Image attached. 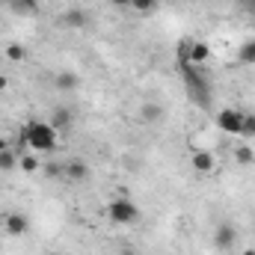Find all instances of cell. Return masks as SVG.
<instances>
[{
	"label": "cell",
	"instance_id": "obj_11",
	"mask_svg": "<svg viewBox=\"0 0 255 255\" xmlns=\"http://www.w3.org/2000/svg\"><path fill=\"white\" fill-rule=\"evenodd\" d=\"M63 178H68V181H86L89 178V166L74 157V160H68L63 166Z\"/></svg>",
	"mask_w": 255,
	"mask_h": 255
},
{
	"label": "cell",
	"instance_id": "obj_2",
	"mask_svg": "<svg viewBox=\"0 0 255 255\" xmlns=\"http://www.w3.org/2000/svg\"><path fill=\"white\" fill-rule=\"evenodd\" d=\"M181 74H184V83H187V92L193 101L199 107H211V83L199 71V65H181Z\"/></svg>",
	"mask_w": 255,
	"mask_h": 255
},
{
	"label": "cell",
	"instance_id": "obj_27",
	"mask_svg": "<svg viewBox=\"0 0 255 255\" xmlns=\"http://www.w3.org/2000/svg\"><path fill=\"white\" fill-rule=\"evenodd\" d=\"M253 12H255V3H253Z\"/></svg>",
	"mask_w": 255,
	"mask_h": 255
},
{
	"label": "cell",
	"instance_id": "obj_21",
	"mask_svg": "<svg viewBox=\"0 0 255 255\" xmlns=\"http://www.w3.org/2000/svg\"><path fill=\"white\" fill-rule=\"evenodd\" d=\"M130 9H136L139 15H148V12H154V9H157V0H133V3H130Z\"/></svg>",
	"mask_w": 255,
	"mask_h": 255
},
{
	"label": "cell",
	"instance_id": "obj_9",
	"mask_svg": "<svg viewBox=\"0 0 255 255\" xmlns=\"http://www.w3.org/2000/svg\"><path fill=\"white\" fill-rule=\"evenodd\" d=\"M48 122L57 128L60 133H65V130H71V128H74V113H71L68 107H54V113H51V119H48Z\"/></svg>",
	"mask_w": 255,
	"mask_h": 255
},
{
	"label": "cell",
	"instance_id": "obj_4",
	"mask_svg": "<svg viewBox=\"0 0 255 255\" xmlns=\"http://www.w3.org/2000/svg\"><path fill=\"white\" fill-rule=\"evenodd\" d=\"M211 57V45L199 42V39H187L178 45V65H202Z\"/></svg>",
	"mask_w": 255,
	"mask_h": 255
},
{
	"label": "cell",
	"instance_id": "obj_23",
	"mask_svg": "<svg viewBox=\"0 0 255 255\" xmlns=\"http://www.w3.org/2000/svg\"><path fill=\"white\" fill-rule=\"evenodd\" d=\"M110 3H113L116 9H130V3H133V0H110Z\"/></svg>",
	"mask_w": 255,
	"mask_h": 255
},
{
	"label": "cell",
	"instance_id": "obj_16",
	"mask_svg": "<svg viewBox=\"0 0 255 255\" xmlns=\"http://www.w3.org/2000/svg\"><path fill=\"white\" fill-rule=\"evenodd\" d=\"M18 169H21V172H36V169H39L36 154H33V151H21V157H18Z\"/></svg>",
	"mask_w": 255,
	"mask_h": 255
},
{
	"label": "cell",
	"instance_id": "obj_13",
	"mask_svg": "<svg viewBox=\"0 0 255 255\" xmlns=\"http://www.w3.org/2000/svg\"><path fill=\"white\" fill-rule=\"evenodd\" d=\"M54 86H57L60 92H74V89L80 86V77H77L74 71H60V74L54 77Z\"/></svg>",
	"mask_w": 255,
	"mask_h": 255
},
{
	"label": "cell",
	"instance_id": "obj_18",
	"mask_svg": "<svg viewBox=\"0 0 255 255\" xmlns=\"http://www.w3.org/2000/svg\"><path fill=\"white\" fill-rule=\"evenodd\" d=\"M238 57H241V63H255V39H250V42H244L241 45V51H238Z\"/></svg>",
	"mask_w": 255,
	"mask_h": 255
},
{
	"label": "cell",
	"instance_id": "obj_20",
	"mask_svg": "<svg viewBox=\"0 0 255 255\" xmlns=\"http://www.w3.org/2000/svg\"><path fill=\"white\" fill-rule=\"evenodd\" d=\"M235 160H238V163H253L255 151L250 148V145H238V148H235Z\"/></svg>",
	"mask_w": 255,
	"mask_h": 255
},
{
	"label": "cell",
	"instance_id": "obj_6",
	"mask_svg": "<svg viewBox=\"0 0 255 255\" xmlns=\"http://www.w3.org/2000/svg\"><path fill=\"white\" fill-rule=\"evenodd\" d=\"M214 247L223 250V253H232V250L238 247V229H235L229 220L217 223V229H214Z\"/></svg>",
	"mask_w": 255,
	"mask_h": 255
},
{
	"label": "cell",
	"instance_id": "obj_26",
	"mask_svg": "<svg viewBox=\"0 0 255 255\" xmlns=\"http://www.w3.org/2000/svg\"><path fill=\"white\" fill-rule=\"evenodd\" d=\"M241 3H247V6H250V9H253V3H255V0H241Z\"/></svg>",
	"mask_w": 255,
	"mask_h": 255
},
{
	"label": "cell",
	"instance_id": "obj_14",
	"mask_svg": "<svg viewBox=\"0 0 255 255\" xmlns=\"http://www.w3.org/2000/svg\"><path fill=\"white\" fill-rule=\"evenodd\" d=\"M18 157H21V151L0 148V172H12V169L18 166Z\"/></svg>",
	"mask_w": 255,
	"mask_h": 255
},
{
	"label": "cell",
	"instance_id": "obj_10",
	"mask_svg": "<svg viewBox=\"0 0 255 255\" xmlns=\"http://www.w3.org/2000/svg\"><path fill=\"white\" fill-rule=\"evenodd\" d=\"M63 24L71 27V30H83V27L89 24V15H86L80 6H68V9L63 12Z\"/></svg>",
	"mask_w": 255,
	"mask_h": 255
},
{
	"label": "cell",
	"instance_id": "obj_15",
	"mask_svg": "<svg viewBox=\"0 0 255 255\" xmlns=\"http://www.w3.org/2000/svg\"><path fill=\"white\" fill-rule=\"evenodd\" d=\"M9 6L18 15H36L39 12V0H9Z\"/></svg>",
	"mask_w": 255,
	"mask_h": 255
},
{
	"label": "cell",
	"instance_id": "obj_17",
	"mask_svg": "<svg viewBox=\"0 0 255 255\" xmlns=\"http://www.w3.org/2000/svg\"><path fill=\"white\" fill-rule=\"evenodd\" d=\"M6 57H9L12 63H24V60H27V48L12 42V45H6Z\"/></svg>",
	"mask_w": 255,
	"mask_h": 255
},
{
	"label": "cell",
	"instance_id": "obj_1",
	"mask_svg": "<svg viewBox=\"0 0 255 255\" xmlns=\"http://www.w3.org/2000/svg\"><path fill=\"white\" fill-rule=\"evenodd\" d=\"M60 142V130L45 119H30L21 128V145L27 151H54Z\"/></svg>",
	"mask_w": 255,
	"mask_h": 255
},
{
	"label": "cell",
	"instance_id": "obj_22",
	"mask_svg": "<svg viewBox=\"0 0 255 255\" xmlns=\"http://www.w3.org/2000/svg\"><path fill=\"white\" fill-rule=\"evenodd\" d=\"M116 255H139V253H136V247L125 244V247H119V253H116Z\"/></svg>",
	"mask_w": 255,
	"mask_h": 255
},
{
	"label": "cell",
	"instance_id": "obj_12",
	"mask_svg": "<svg viewBox=\"0 0 255 255\" xmlns=\"http://www.w3.org/2000/svg\"><path fill=\"white\" fill-rule=\"evenodd\" d=\"M139 119H142V122L157 125V122L163 119V104H157V101H145V104H142V110H139Z\"/></svg>",
	"mask_w": 255,
	"mask_h": 255
},
{
	"label": "cell",
	"instance_id": "obj_8",
	"mask_svg": "<svg viewBox=\"0 0 255 255\" xmlns=\"http://www.w3.org/2000/svg\"><path fill=\"white\" fill-rule=\"evenodd\" d=\"M190 166L199 172V175H211V172L217 169V160H214V154H211V151L196 148V151L190 154Z\"/></svg>",
	"mask_w": 255,
	"mask_h": 255
},
{
	"label": "cell",
	"instance_id": "obj_24",
	"mask_svg": "<svg viewBox=\"0 0 255 255\" xmlns=\"http://www.w3.org/2000/svg\"><path fill=\"white\" fill-rule=\"evenodd\" d=\"M9 89V77L6 74H0V92H6Z\"/></svg>",
	"mask_w": 255,
	"mask_h": 255
},
{
	"label": "cell",
	"instance_id": "obj_19",
	"mask_svg": "<svg viewBox=\"0 0 255 255\" xmlns=\"http://www.w3.org/2000/svg\"><path fill=\"white\" fill-rule=\"evenodd\" d=\"M241 136L253 139L255 136V113H244V125H241Z\"/></svg>",
	"mask_w": 255,
	"mask_h": 255
},
{
	"label": "cell",
	"instance_id": "obj_25",
	"mask_svg": "<svg viewBox=\"0 0 255 255\" xmlns=\"http://www.w3.org/2000/svg\"><path fill=\"white\" fill-rule=\"evenodd\" d=\"M241 255H255V247H247V250H241Z\"/></svg>",
	"mask_w": 255,
	"mask_h": 255
},
{
	"label": "cell",
	"instance_id": "obj_3",
	"mask_svg": "<svg viewBox=\"0 0 255 255\" xmlns=\"http://www.w3.org/2000/svg\"><path fill=\"white\" fill-rule=\"evenodd\" d=\"M107 220H110L113 226H136V223H139V208H136L133 199L116 196V199L107 202Z\"/></svg>",
	"mask_w": 255,
	"mask_h": 255
},
{
	"label": "cell",
	"instance_id": "obj_5",
	"mask_svg": "<svg viewBox=\"0 0 255 255\" xmlns=\"http://www.w3.org/2000/svg\"><path fill=\"white\" fill-rule=\"evenodd\" d=\"M241 125H244V110L238 107H223L217 113V128L223 133H232V136H241Z\"/></svg>",
	"mask_w": 255,
	"mask_h": 255
},
{
	"label": "cell",
	"instance_id": "obj_7",
	"mask_svg": "<svg viewBox=\"0 0 255 255\" xmlns=\"http://www.w3.org/2000/svg\"><path fill=\"white\" fill-rule=\"evenodd\" d=\"M3 232L9 235V238H21V235H27L30 232V220H27V214H21V211H9V214H3Z\"/></svg>",
	"mask_w": 255,
	"mask_h": 255
}]
</instances>
